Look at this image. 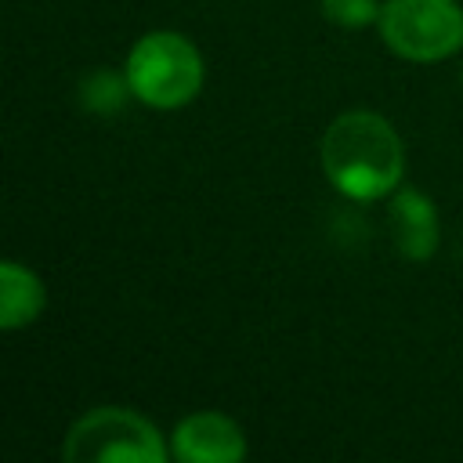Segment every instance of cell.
I'll use <instances>...</instances> for the list:
<instances>
[{
    "mask_svg": "<svg viewBox=\"0 0 463 463\" xmlns=\"http://www.w3.org/2000/svg\"><path fill=\"white\" fill-rule=\"evenodd\" d=\"M322 170L351 199H380L398 188L405 152L394 127L365 109L344 112L322 137Z\"/></svg>",
    "mask_w": 463,
    "mask_h": 463,
    "instance_id": "1",
    "label": "cell"
},
{
    "mask_svg": "<svg viewBox=\"0 0 463 463\" xmlns=\"http://www.w3.org/2000/svg\"><path fill=\"white\" fill-rule=\"evenodd\" d=\"M65 459L69 463H119V459L163 463L166 445L145 416L105 405L76 420V427L65 438Z\"/></svg>",
    "mask_w": 463,
    "mask_h": 463,
    "instance_id": "3",
    "label": "cell"
},
{
    "mask_svg": "<svg viewBox=\"0 0 463 463\" xmlns=\"http://www.w3.org/2000/svg\"><path fill=\"white\" fill-rule=\"evenodd\" d=\"M40 311H43V286H40V279L29 268L7 260L0 268V326L4 329H22Z\"/></svg>",
    "mask_w": 463,
    "mask_h": 463,
    "instance_id": "7",
    "label": "cell"
},
{
    "mask_svg": "<svg viewBox=\"0 0 463 463\" xmlns=\"http://www.w3.org/2000/svg\"><path fill=\"white\" fill-rule=\"evenodd\" d=\"M174 456L184 463H239L246 456V438L228 416L195 412L174 430Z\"/></svg>",
    "mask_w": 463,
    "mask_h": 463,
    "instance_id": "5",
    "label": "cell"
},
{
    "mask_svg": "<svg viewBox=\"0 0 463 463\" xmlns=\"http://www.w3.org/2000/svg\"><path fill=\"white\" fill-rule=\"evenodd\" d=\"M391 232L409 260H427L438 242V217L430 199L416 188H402L391 199Z\"/></svg>",
    "mask_w": 463,
    "mask_h": 463,
    "instance_id": "6",
    "label": "cell"
},
{
    "mask_svg": "<svg viewBox=\"0 0 463 463\" xmlns=\"http://www.w3.org/2000/svg\"><path fill=\"white\" fill-rule=\"evenodd\" d=\"M322 11L329 22H336L344 29H362L373 18H380L376 0H322Z\"/></svg>",
    "mask_w": 463,
    "mask_h": 463,
    "instance_id": "8",
    "label": "cell"
},
{
    "mask_svg": "<svg viewBox=\"0 0 463 463\" xmlns=\"http://www.w3.org/2000/svg\"><path fill=\"white\" fill-rule=\"evenodd\" d=\"M130 94L152 109H177L203 87V58L192 40L177 33H148L127 58Z\"/></svg>",
    "mask_w": 463,
    "mask_h": 463,
    "instance_id": "2",
    "label": "cell"
},
{
    "mask_svg": "<svg viewBox=\"0 0 463 463\" xmlns=\"http://www.w3.org/2000/svg\"><path fill=\"white\" fill-rule=\"evenodd\" d=\"M83 87H87L83 98H87V105H90L94 112H112V109H119L123 94L130 90V83H119L112 72H94Z\"/></svg>",
    "mask_w": 463,
    "mask_h": 463,
    "instance_id": "9",
    "label": "cell"
},
{
    "mask_svg": "<svg viewBox=\"0 0 463 463\" xmlns=\"http://www.w3.org/2000/svg\"><path fill=\"white\" fill-rule=\"evenodd\" d=\"M380 33L409 61H441L463 47V11L456 0H387Z\"/></svg>",
    "mask_w": 463,
    "mask_h": 463,
    "instance_id": "4",
    "label": "cell"
}]
</instances>
